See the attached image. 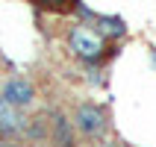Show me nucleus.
Here are the masks:
<instances>
[{"label": "nucleus", "mask_w": 156, "mask_h": 147, "mask_svg": "<svg viewBox=\"0 0 156 147\" xmlns=\"http://www.w3.org/2000/svg\"><path fill=\"white\" fill-rule=\"evenodd\" d=\"M53 130H56V147H74V135H71V127L65 118H56L53 121Z\"/></svg>", "instance_id": "423d86ee"}, {"label": "nucleus", "mask_w": 156, "mask_h": 147, "mask_svg": "<svg viewBox=\"0 0 156 147\" xmlns=\"http://www.w3.org/2000/svg\"><path fill=\"white\" fill-rule=\"evenodd\" d=\"M124 21L115 15H100L97 18V33L100 35H109V38H118V35H124Z\"/></svg>", "instance_id": "39448f33"}, {"label": "nucleus", "mask_w": 156, "mask_h": 147, "mask_svg": "<svg viewBox=\"0 0 156 147\" xmlns=\"http://www.w3.org/2000/svg\"><path fill=\"white\" fill-rule=\"evenodd\" d=\"M0 130H6V132L21 130V115H18V109L9 100H3V97H0Z\"/></svg>", "instance_id": "20e7f679"}, {"label": "nucleus", "mask_w": 156, "mask_h": 147, "mask_svg": "<svg viewBox=\"0 0 156 147\" xmlns=\"http://www.w3.org/2000/svg\"><path fill=\"white\" fill-rule=\"evenodd\" d=\"M0 147H12V144H0Z\"/></svg>", "instance_id": "6e6552de"}, {"label": "nucleus", "mask_w": 156, "mask_h": 147, "mask_svg": "<svg viewBox=\"0 0 156 147\" xmlns=\"http://www.w3.org/2000/svg\"><path fill=\"white\" fill-rule=\"evenodd\" d=\"M0 97H3V100H9V103L18 109V106H30V103H33L35 88H33V82H30V79H24V77H12L6 86H3Z\"/></svg>", "instance_id": "7ed1b4c3"}, {"label": "nucleus", "mask_w": 156, "mask_h": 147, "mask_svg": "<svg viewBox=\"0 0 156 147\" xmlns=\"http://www.w3.org/2000/svg\"><path fill=\"white\" fill-rule=\"evenodd\" d=\"M100 147H118V144H115V141H103Z\"/></svg>", "instance_id": "0eeeda50"}, {"label": "nucleus", "mask_w": 156, "mask_h": 147, "mask_svg": "<svg viewBox=\"0 0 156 147\" xmlns=\"http://www.w3.org/2000/svg\"><path fill=\"white\" fill-rule=\"evenodd\" d=\"M71 47L83 59H97L103 53V35L97 30H88V26H74L71 30Z\"/></svg>", "instance_id": "f257e3e1"}, {"label": "nucleus", "mask_w": 156, "mask_h": 147, "mask_svg": "<svg viewBox=\"0 0 156 147\" xmlns=\"http://www.w3.org/2000/svg\"><path fill=\"white\" fill-rule=\"evenodd\" d=\"M74 121L86 135H103V130H106V115L94 103H83L77 109V115H74Z\"/></svg>", "instance_id": "f03ea898"}]
</instances>
